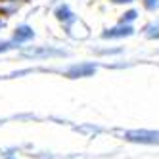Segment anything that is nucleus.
<instances>
[{
    "label": "nucleus",
    "instance_id": "obj_1",
    "mask_svg": "<svg viewBox=\"0 0 159 159\" xmlns=\"http://www.w3.org/2000/svg\"><path fill=\"white\" fill-rule=\"evenodd\" d=\"M21 56L33 60H42V58H63V56H67V52L54 46H31L21 52Z\"/></svg>",
    "mask_w": 159,
    "mask_h": 159
},
{
    "label": "nucleus",
    "instance_id": "obj_2",
    "mask_svg": "<svg viewBox=\"0 0 159 159\" xmlns=\"http://www.w3.org/2000/svg\"><path fill=\"white\" fill-rule=\"evenodd\" d=\"M123 138L132 144H159V132H155V130H125Z\"/></svg>",
    "mask_w": 159,
    "mask_h": 159
},
{
    "label": "nucleus",
    "instance_id": "obj_3",
    "mask_svg": "<svg viewBox=\"0 0 159 159\" xmlns=\"http://www.w3.org/2000/svg\"><path fill=\"white\" fill-rule=\"evenodd\" d=\"M96 63H77V65H71L69 69L65 71L67 77L71 79H81V77H90L96 73Z\"/></svg>",
    "mask_w": 159,
    "mask_h": 159
},
{
    "label": "nucleus",
    "instance_id": "obj_4",
    "mask_svg": "<svg viewBox=\"0 0 159 159\" xmlns=\"http://www.w3.org/2000/svg\"><path fill=\"white\" fill-rule=\"evenodd\" d=\"M130 35H134V29H132V25H127V23H121L117 27H111V29L102 33L104 39H125V37H130Z\"/></svg>",
    "mask_w": 159,
    "mask_h": 159
},
{
    "label": "nucleus",
    "instance_id": "obj_5",
    "mask_svg": "<svg viewBox=\"0 0 159 159\" xmlns=\"http://www.w3.org/2000/svg\"><path fill=\"white\" fill-rule=\"evenodd\" d=\"M31 39H35V31H33L29 25H19V27H16V31H14V42H17V44H21V42H27V40H31Z\"/></svg>",
    "mask_w": 159,
    "mask_h": 159
},
{
    "label": "nucleus",
    "instance_id": "obj_6",
    "mask_svg": "<svg viewBox=\"0 0 159 159\" xmlns=\"http://www.w3.org/2000/svg\"><path fill=\"white\" fill-rule=\"evenodd\" d=\"M56 17H58L60 21H63V23H67V25L75 21V16H73V12L69 10V6H67V4H61L58 10H56Z\"/></svg>",
    "mask_w": 159,
    "mask_h": 159
},
{
    "label": "nucleus",
    "instance_id": "obj_7",
    "mask_svg": "<svg viewBox=\"0 0 159 159\" xmlns=\"http://www.w3.org/2000/svg\"><path fill=\"white\" fill-rule=\"evenodd\" d=\"M14 48H19V44L14 42V40H4V42H0V52H8V50H14Z\"/></svg>",
    "mask_w": 159,
    "mask_h": 159
},
{
    "label": "nucleus",
    "instance_id": "obj_8",
    "mask_svg": "<svg viewBox=\"0 0 159 159\" xmlns=\"http://www.w3.org/2000/svg\"><path fill=\"white\" fill-rule=\"evenodd\" d=\"M136 16H138V14H136V10H129L127 14H123L121 23H127V25H129V21H134V19H136Z\"/></svg>",
    "mask_w": 159,
    "mask_h": 159
},
{
    "label": "nucleus",
    "instance_id": "obj_9",
    "mask_svg": "<svg viewBox=\"0 0 159 159\" xmlns=\"http://www.w3.org/2000/svg\"><path fill=\"white\" fill-rule=\"evenodd\" d=\"M144 6L150 10V12H155L159 8V0H144Z\"/></svg>",
    "mask_w": 159,
    "mask_h": 159
},
{
    "label": "nucleus",
    "instance_id": "obj_10",
    "mask_svg": "<svg viewBox=\"0 0 159 159\" xmlns=\"http://www.w3.org/2000/svg\"><path fill=\"white\" fill-rule=\"evenodd\" d=\"M121 48H113V50H98V54H119Z\"/></svg>",
    "mask_w": 159,
    "mask_h": 159
},
{
    "label": "nucleus",
    "instance_id": "obj_11",
    "mask_svg": "<svg viewBox=\"0 0 159 159\" xmlns=\"http://www.w3.org/2000/svg\"><path fill=\"white\" fill-rule=\"evenodd\" d=\"M111 2L113 4H130L132 0H111Z\"/></svg>",
    "mask_w": 159,
    "mask_h": 159
},
{
    "label": "nucleus",
    "instance_id": "obj_12",
    "mask_svg": "<svg viewBox=\"0 0 159 159\" xmlns=\"http://www.w3.org/2000/svg\"><path fill=\"white\" fill-rule=\"evenodd\" d=\"M150 39H159V29H157V31H155V33H153V35H152V37H150Z\"/></svg>",
    "mask_w": 159,
    "mask_h": 159
},
{
    "label": "nucleus",
    "instance_id": "obj_13",
    "mask_svg": "<svg viewBox=\"0 0 159 159\" xmlns=\"http://www.w3.org/2000/svg\"><path fill=\"white\" fill-rule=\"evenodd\" d=\"M4 159H17V157H14V155H10V153H6V157Z\"/></svg>",
    "mask_w": 159,
    "mask_h": 159
},
{
    "label": "nucleus",
    "instance_id": "obj_14",
    "mask_svg": "<svg viewBox=\"0 0 159 159\" xmlns=\"http://www.w3.org/2000/svg\"><path fill=\"white\" fill-rule=\"evenodd\" d=\"M4 27V21H0V29H2Z\"/></svg>",
    "mask_w": 159,
    "mask_h": 159
},
{
    "label": "nucleus",
    "instance_id": "obj_15",
    "mask_svg": "<svg viewBox=\"0 0 159 159\" xmlns=\"http://www.w3.org/2000/svg\"><path fill=\"white\" fill-rule=\"evenodd\" d=\"M6 2H8V0H6Z\"/></svg>",
    "mask_w": 159,
    "mask_h": 159
}]
</instances>
